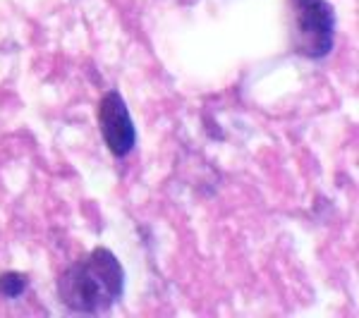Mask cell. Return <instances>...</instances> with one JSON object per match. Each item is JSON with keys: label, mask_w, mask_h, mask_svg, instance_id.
<instances>
[{"label": "cell", "mask_w": 359, "mask_h": 318, "mask_svg": "<svg viewBox=\"0 0 359 318\" xmlns=\"http://www.w3.org/2000/svg\"><path fill=\"white\" fill-rule=\"evenodd\" d=\"M292 46L304 57H323L333 50L335 15L328 0H290Z\"/></svg>", "instance_id": "2"}, {"label": "cell", "mask_w": 359, "mask_h": 318, "mask_svg": "<svg viewBox=\"0 0 359 318\" xmlns=\"http://www.w3.org/2000/svg\"><path fill=\"white\" fill-rule=\"evenodd\" d=\"M29 277L25 273H17V270H10V273L0 275V294L8 299H17L22 292L27 290Z\"/></svg>", "instance_id": "4"}, {"label": "cell", "mask_w": 359, "mask_h": 318, "mask_svg": "<svg viewBox=\"0 0 359 318\" xmlns=\"http://www.w3.org/2000/svg\"><path fill=\"white\" fill-rule=\"evenodd\" d=\"M98 125H101L106 146L113 155H127L137 144V130L127 111L125 98L118 91H108L98 103Z\"/></svg>", "instance_id": "3"}, {"label": "cell", "mask_w": 359, "mask_h": 318, "mask_svg": "<svg viewBox=\"0 0 359 318\" xmlns=\"http://www.w3.org/2000/svg\"><path fill=\"white\" fill-rule=\"evenodd\" d=\"M125 270L111 249L98 247L57 280L60 302L79 314H101L123 297Z\"/></svg>", "instance_id": "1"}]
</instances>
